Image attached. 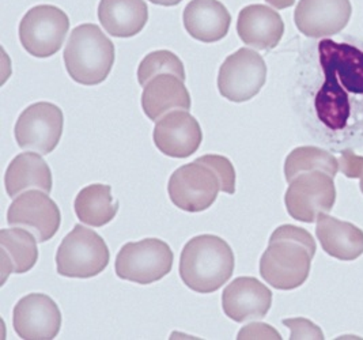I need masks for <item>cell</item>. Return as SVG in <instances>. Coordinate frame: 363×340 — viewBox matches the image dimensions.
<instances>
[{
	"instance_id": "cell-1",
	"label": "cell",
	"mask_w": 363,
	"mask_h": 340,
	"mask_svg": "<svg viewBox=\"0 0 363 340\" xmlns=\"http://www.w3.org/2000/svg\"><path fill=\"white\" fill-rule=\"evenodd\" d=\"M318 55L325 81L315 94V114L330 130H343L351 116V96H363V52L325 38Z\"/></svg>"
},
{
	"instance_id": "cell-2",
	"label": "cell",
	"mask_w": 363,
	"mask_h": 340,
	"mask_svg": "<svg viewBox=\"0 0 363 340\" xmlns=\"http://www.w3.org/2000/svg\"><path fill=\"white\" fill-rule=\"evenodd\" d=\"M173 204L188 212H200L214 204L218 194L235 192V170L229 158L207 154L179 168L169 180Z\"/></svg>"
},
{
	"instance_id": "cell-3",
	"label": "cell",
	"mask_w": 363,
	"mask_h": 340,
	"mask_svg": "<svg viewBox=\"0 0 363 340\" xmlns=\"http://www.w3.org/2000/svg\"><path fill=\"white\" fill-rule=\"evenodd\" d=\"M314 255L315 241L309 231L283 225L269 238L260 260V275L278 290H294L306 282Z\"/></svg>"
},
{
	"instance_id": "cell-4",
	"label": "cell",
	"mask_w": 363,
	"mask_h": 340,
	"mask_svg": "<svg viewBox=\"0 0 363 340\" xmlns=\"http://www.w3.org/2000/svg\"><path fill=\"white\" fill-rule=\"evenodd\" d=\"M233 273L234 253L223 238L201 234L184 246L180 276L191 290L200 294L216 292L230 279Z\"/></svg>"
},
{
	"instance_id": "cell-5",
	"label": "cell",
	"mask_w": 363,
	"mask_h": 340,
	"mask_svg": "<svg viewBox=\"0 0 363 340\" xmlns=\"http://www.w3.org/2000/svg\"><path fill=\"white\" fill-rule=\"evenodd\" d=\"M65 65L68 75L84 86L105 81L115 63V45L97 25L77 26L67 43Z\"/></svg>"
},
{
	"instance_id": "cell-6",
	"label": "cell",
	"mask_w": 363,
	"mask_h": 340,
	"mask_svg": "<svg viewBox=\"0 0 363 340\" xmlns=\"http://www.w3.org/2000/svg\"><path fill=\"white\" fill-rule=\"evenodd\" d=\"M109 259L104 238L91 229L77 225L57 249V273L67 278H93L108 267Z\"/></svg>"
},
{
	"instance_id": "cell-7",
	"label": "cell",
	"mask_w": 363,
	"mask_h": 340,
	"mask_svg": "<svg viewBox=\"0 0 363 340\" xmlns=\"http://www.w3.org/2000/svg\"><path fill=\"white\" fill-rule=\"evenodd\" d=\"M173 252L158 238L125 243L116 258V274L120 279L139 285L161 280L172 271Z\"/></svg>"
},
{
	"instance_id": "cell-8",
	"label": "cell",
	"mask_w": 363,
	"mask_h": 340,
	"mask_svg": "<svg viewBox=\"0 0 363 340\" xmlns=\"http://www.w3.org/2000/svg\"><path fill=\"white\" fill-rule=\"evenodd\" d=\"M69 19L63 10L50 4L30 9L19 23V41L34 57H50L65 44Z\"/></svg>"
},
{
	"instance_id": "cell-9",
	"label": "cell",
	"mask_w": 363,
	"mask_h": 340,
	"mask_svg": "<svg viewBox=\"0 0 363 340\" xmlns=\"http://www.w3.org/2000/svg\"><path fill=\"white\" fill-rule=\"evenodd\" d=\"M284 196L287 212L299 222L313 224L321 214H330L336 202L333 177L321 170L306 172L289 182Z\"/></svg>"
},
{
	"instance_id": "cell-10",
	"label": "cell",
	"mask_w": 363,
	"mask_h": 340,
	"mask_svg": "<svg viewBox=\"0 0 363 340\" xmlns=\"http://www.w3.org/2000/svg\"><path fill=\"white\" fill-rule=\"evenodd\" d=\"M267 81V65L262 55L240 48L226 57L218 74V89L231 102H245L257 96Z\"/></svg>"
},
{
	"instance_id": "cell-11",
	"label": "cell",
	"mask_w": 363,
	"mask_h": 340,
	"mask_svg": "<svg viewBox=\"0 0 363 340\" xmlns=\"http://www.w3.org/2000/svg\"><path fill=\"white\" fill-rule=\"evenodd\" d=\"M65 126L62 109L50 102H35L18 117L16 141L23 150L50 154L60 142Z\"/></svg>"
},
{
	"instance_id": "cell-12",
	"label": "cell",
	"mask_w": 363,
	"mask_h": 340,
	"mask_svg": "<svg viewBox=\"0 0 363 340\" xmlns=\"http://www.w3.org/2000/svg\"><path fill=\"white\" fill-rule=\"evenodd\" d=\"M62 215L48 194L30 190L19 194L7 211V224L30 231L38 243H47L57 233Z\"/></svg>"
},
{
	"instance_id": "cell-13",
	"label": "cell",
	"mask_w": 363,
	"mask_h": 340,
	"mask_svg": "<svg viewBox=\"0 0 363 340\" xmlns=\"http://www.w3.org/2000/svg\"><path fill=\"white\" fill-rule=\"evenodd\" d=\"M13 325L22 339L52 340L60 331L62 313L48 295L28 294L14 308Z\"/></svg>"
},
{
	"instance_id": "cell-14",
	"label": "cell",
	"mask_w": 363,
	"mask_h": 340,
	"mask_svg": "<svg viewBox=\"0 0 363 340\" xmlns=\"http://www.w3.org/2000/svg\"><path fill=\"white\" fill-rule=\"evenodd\" d=\"M351 14L350 0H299L294 22L303 35L320 38L342 32Z\"/></svg>"
},
{
	"instance_id": "cell-15",
	"label": "cell",
	"mask_w": 363,
	"mask_h": 340,
	"mask_svg": "<svg viewBox=\"0 0 363 340\" xmlns=\"http://www.w3.org/2000/svg\"><path fill=\"white\" fill-rule=\"evenodd\" d=\"M203 141L198 120L188 111H173L157 121L154 143L172 158H186L196 153Z\"/></svg>"
},
{
	"instance_id": "cell-16",
	"label": "cell",
	"mask_w": 363,
	"mask_h": 340,
	"mask_svg": "<svg viewBox=\"0 0 363 340\" xmlns=\"http://www.w3.org/2000/svg\"><path fill=\"white\" fill-rule=\"evenodd\" d=\"M271 305L272 292L252 276L234 279L222 294L225 314L237 323L264 319Z\"/></svg>"
},
{
	"instance_id": "cell-17",
	"label": "cell",
	"mask_w": 363,
	"mask_h": 340,
	"mask_svg": "<svg viewBox=\"0 0 363 340\" xmlns=\"http://www.w3.org/2000/svg\"><path fill=\"white\" fill-rule=\"evenodd\" d=\"M237 32L244 44L259 50H268L281 43L284 23L274 9L264 4H250L240 11Z\"/></svg>"
},
{
	"instance_id": "cell-18",
	"label": "cell",
	"mask_w": 363,
	"mask_h": 340,
	"mask_svg": "<svg viewBox=\"0 0 363 340\" xmlns=\"http://www.w3.org/2000/svg\"><path fill=\"white\" fill-rule=\"evenodd\" d=\"M184 28L201 43H216L229 33L231 16L218 0H192L182 13Z\"/></svg>"
},
{
	"instance_id": "cell-19",
	"label": "cell",
	"mask_w": 363,
	"mask_h": 340,
	"mask_svg": "<svg viewBox=\"0 0 363 340\" xmlns=\"http://www.w3.org/2000/svg\"><path fill=\"white\" fill-rule=\"evenodd\" d=\"M142 108L150 120L158 121L174 109L189 111L191 96L184 81L179 77L173 74H162L145 86Z\"/></svg>"
},
{
	"instance_id": "cell-20",
	"label": "cell",
	"mask_w": 363,
	"mask_h": 340,
	"mask_svg": "<svg viewBox=\"0 0 363 340\" xmlns=\"http://www.w3.org/2000/svg\"><path fill=\"white\" fill-rule=\"evenodd\" d=\"M315 234L325 253L335 259L352 261L363 253V231L350 222L321 214Z\"/></svg>"
},
{
	"instance_id": "cell-21",
	"label": "cell",
	"mask_w": 363,
	"mask_h": 340,
	"mask_svg": "<svg viewBox=\"0 0 363 340\" xmlns=\"http://www.w3.org/2000/svg\"><path fill=\"white\" fill-rule=\"evenodd\" d=\"M99 19L111 35L128 38L142 32L146 26L149 7L145 0H101Z\"/></svg>"
},
{
	"instance_id": "cell-22",
	"label": "cell",
	"mask_w": 363,
	"mask_h": 340,
	"mask_svg": "<svg viewBox=\"0 0 363 340\" xmlns=\"http://www.w3.org/2000/svg\"><path fill=\"white\" fill-rule=\"evenodd\" d=\"M4 185L10 197H17L28 190H40L50 194L52 172L40 154L22 153L9 165Z\"/></svg>"
},
{
	"instance_id": "cell-23",
	"label": "cell",
	"mask_w": 363,
	"mask_h": 340,
	"mask_svg": "<svg viewBox=\"0 0 363 340\" xmlns=\"http://www.w3.org/2000/svg\"><path fill=\"white\" fill-rule=\"evenodd\" d=\"M37 238L25 229H3L0 231L1 246V283L10 274L30 271L38 259Z\"/></svg>"
},
{
	"instance_id": "cell-24",
	"label": "cell",
	"mask_w": 363,
	"mask_h": 340,
	"mask_svg": "<svg viewBox=\"0 0 363 340\" xmlns=\"http://www.w3.org/2000/svg\"><path fill=\"white\" fill-rule=\"evenodd\" d=\"M118 200L113 199L111 185L91 184L78 194L74 209L78 219L87 226L101 227L109 224L118 211Z\"/></svg>"
},
{
	"instance_id": "cell-25",
	"label": "cell",
	"mask_w": 363,
	"mask_h": 340,
	"mask_svg": "<svg viewBox=\"0 0 363 340\" xmlns=\"http://www.w3.org/2000/svg\"><path fill=\"white\" fill-rule=\"evenodd\" d=\"M339 168L340 163L337 158L323 148L313 146L297 147L286 158L284 176L287 182H291L302 173L321 170L335 177L339 172Z\"/></svg>"
},
{
	"instance_id": "cell-26",
	"label": "cell",
	"mask_w": 363,
	"mask_h": 340,
	"mask_svg": "<svg viewBox=\"0 0 363 340\" xmlns=\"http://www.w3.org/2000/svg\"><path fill=\"white\" fill-rule=\"evenodd\" d=\"M162 74H173L185 81V68L180 57L170 50H155L149 53L138 68V82L145 87L151 79Z\"/></svg>"
},
{
	"instance_id": "cell-27",
	"label": "cell",
	"mask_w": 363,
	"mask_h": 340,
	"mask_svg": "<svg viewBox=\"0 0 363 340\" xmlns=\"http://www.w3.org/2000/svg\"><path fill=\"white\" fill-rule=\"evenodd\" d=\"M283 325L289 327L291 331L290 339H324V334L320 329L318 325L314 324L311 320L303 317H296V319H286L281 322Z\"/></svg>"
},
{
	"instance_id": "cell-28",
	"label": "cell",
	"mask_w": 363,
	"mask_h": 340,
	"mask_svg": "<svg viewBox=\"0 0 363 340\" xmlns=\"http://www.w3.org/2000/svg\"><path fill=\"white\" fill-rule=\"evenodd\" d=\"M238 340L245 339H275L281 340V334L271 325L264 323H250L238 332Z\"/></svg>"
},
{
	"instance_id": "cell-29",
	"label": "cell",
	"mask_w": 363,
	"mask_h": 340,
	"mask_svg": "<svg viewBox=\"0 0 363 340\" xmlns=\"http://www.w3.org/2000/svg\"><path fill=\"white\" fill-rule=\"evenodd\" d=\"M340 170L348 178H361L363 173V157H358L352 151L346 150L340 160Z\"/></svg>"
},
{
	"instance_id": "cell-30",
	"label": "cell",
	"mask_w": 363,
	"mask_h": 340,
	"mask_svg": "<svg viewBox=\"0 0 363 340\" xmlns=\"http://www.w3.org/2000/svg\"><path fill=\"white\" fill-rule=\"evenodd\" d=\"M268 4H271L272 7L278 9V10H283V9H287V7H291L294 6L296 0H265Z\"/></svg>"
},
{
	"instance_id": "cell-31",
	"label": "cell",
	"mask_w": 363,
	"mask_h": 340,
	"mask_svg": "<svg viewBox=\"0 0 363 340\" xmlns=\"http://www.w3.org/2000/svg\"><path fill=\"white\" fill-rule=\"evenodd\" d=\"M154 4H158V6H165V7H170V6H177L180 4L182 0H149Z\"/></svg>"
},
{
	"instance_id": "cell-32",
	"label": "cell",
	"mask_w": 363,
	"mask_h": 340,
	"mask_svg": "<svg viewBox=\"0 0 363 340\" xmlns=\"http://www.w3.org/2000/svg\"><path fill=\"white\" fill-rule=\"evenodd\" d=\"M359 187H361V191H362V194H363V173H362V176H361V185H359Z\"/></svg>"
}]
</instances>
